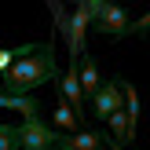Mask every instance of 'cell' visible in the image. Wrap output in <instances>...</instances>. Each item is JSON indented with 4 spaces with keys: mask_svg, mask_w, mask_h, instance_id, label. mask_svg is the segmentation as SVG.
<instances>
[{
    "mask_svg": "<svg viewBox=\"0 0 150 150\" xmlns=\"http://www.w3.org/2000/svg\"><path fill=\"white\" fill-rule=\"evenodd\" d=\"M26 48H29V44H22V48H0V73H4V70H7V66H11Z\"/></svg>",
    "mask_w": 150,
    "mask_h": 150,
    "instance_id": "cell-12",
    "label": "cell"
},
{
    "mask_svg": "<svg viewBox=\"0 0 150 150\" xmlns=\"http://www.w3.org/2000/svg\"><path fill=\"white\" fill-rule=\"evenodd\" d=\"M51 121H55V128H62V132H77V125H81L77 110L70 106V99H66L62 92L55 95V106H51Z\"/></svg>",
    "mask_w": 150,
    "mask_h": 150,
    "instance_id": "cell-8",
    "label": "cell"
},
{
    "mask_svg": "<svg viewBox=\"0 0 150 150\" xmlns=\"http://www.w3.org/2000/svg\"><path fill=\"white\" fill-rule=\"evenodd\" d=\"M77 73H81V88H84L88 103H92V95L99 92V66H95V59H92V55H81V66H77Z\"/></svg>",
    "mask_w": 150,
    "mask_h": 150,
    "instance_id": "cell-9",
    "label": "cell"
},
{
    "mask_svg": "<svg viewBox=\"0 0 150 150\" xmlns=\"http://www.w3.org/2000/svg\"><path fill=\"white\" fill-rule=\"evenodd\" d=\"M59 150H106V143H103L99 132H88V128H77L70 132V136L59 139Z\"/></svg>",
    "mask_w": 150,
    "mask_h": 150,
    "instance_id": "cell-7",
    "label": "cell"
},
{
    "mask_svg": "<svg viewBox=\"0 0 150 150\" xmlns=\"http://www.w3.org/2000/svg\"><path fill=\"white\" fill-rule=\"evenodd\" d=\"M146 29H150V11L143 15V18H136V22H132V37H143Z\"/></svg>",
    "mask_w": 150,
    "mask_h": 150,
    "instance_id": "cell-13",
    "label": "cell"
},
{
    "mask_svg": "<svg viewBox=\"0 0 150 150\" xmlns=\"http://www.w3.org/2000/svg\"><path fill=\"white\" fill-rule=\"evenodd\" d=\"M92 29L103 33V37H110V40H121V37H132V18H128V11L121 4L103 0L99 11H92Z\"/></svg>",
    "mask_w": 150,
    "mask_h": 150,
    "instance_id": "cell-2",
    "label": "cell"
},
{
    "mask_svg": "<svg viewBox=\"0 0 150 150\" xmlns=\"http://www.w3.org/2000/svg\"><path fill=\"white\" fill-rule=\"evenodd\" d=\"M0 150H22L18 128H15V125H0Z\"/></svg>",
    "mask_w": 150,
    "mask_h": 150,
    "instance_id": "cell-11",
    "label": "cell"
},
{
    "mask_svg": "<svg viewBox=\"0 0 150 150\" xmlns=\"http://www.w3.org/2000/svg\"><path fill=\"white\" fill-rule=\"evenodd\" d=\"M77 66L81 62H70V70L62 73V81H59V92L66 95V99H70V106L77 110V117L81 121H84V106H88V95H84V88H81V73H77Z\"/></svg>",
    "mask_w": 150,
    "mask_h": 150,
    "instance_id": "cell-6",
    "label": "cell"
},
{
    "mask_svg": "<svg viewBox=\"0 0 150 150\" xmlns=\"http://www.w3.org/2000/svg\"><path fill=\"white\" fill-rule=\"evenodd\" d=\"M88 26H92V11H88L84 0H77L70 22H62L66 44H70V62H81V55H84V33H88Z\"/></svg>",
    "mask_w": 150,
    "mask_h": 150,
    "instance_id": "cell-4",
    "label": "cell"
},
{
    "mask_svg": "<svg viewBox=\"0 0 150 150\" xmlns=\"http://www.w3.org/2000/svg\"><path fill=\"white\" fill-rule=\"evenodd\" d=\"M110 132H114V139L121 146H132V136H128V106H121V110H114V114H110Z\"/></svg>",
    "mask_w": 150,
    "mask_h": 150,
    "instance_id": "cell-10",
    "label": "cell"
},
{
    "mask_svg": "<svg viewBox=\"0 0 150 150\" xmlns=\"http://www.w3.org/2000/svg\"><path fill=\"white\" fill-rule=\"evenodd\" d=\"M55 77H59L55 44L44 40V44H29V48L0 73V88H4V92H15V95H29V92L44 88Z\"/></svg>",
    "mask_w": 150,
    "mask_h": 150,
    "instance_id": "cell-1",
    "label": "cell"
},
{
    "mask_svg": "<svg viewBox=\"0 0 150 150\" xmlns=\"http://www.w3.org/2000/svg\"><path fill=\"white\" fill-rule=\"evenodd\" d=\"M125 106V92H121V77H110V81H103L99 84V92L92 95V117L95 121H110V114L114 110H121Z\"/></svg>",
    "mask_w": 150,
    "mask_h": 150,
    "instance_id": "cell-5",
    "label": "cell"
},
{
    "mask_svg": "<svg viewBox=\"0 0 150 150\" xmlns=\"http://www.w3.org/2000/svg\"><path fill=\"white\" fill-rule=\"evenodd\" d=\"M18 128V143L22 150H59V132L51 128V125H44L40 117H22V125H15Z\"/></svg>",
    "mask_w": 150,
    "mask_h": 150,
    "instance_id": "cell-3",
    "label": "cell"
},
{
    "mask_svg": "<svg viewBox=\"0 0 150 150\" xmlns=\"http://www.w3.org/2000/svg\"><path fill=\"white\" fill-rule=\"evenodd\" d=\"M110 150H125V146H121V143H117V139H110Z\"/></svg>",
    "mask_w": 150,
    "mask_h": 150,
    "instance_id": "cell-14",
    "label": "cell"
}]
</instances>
